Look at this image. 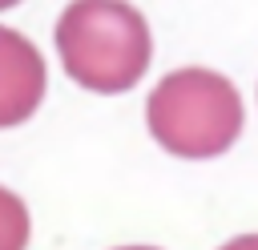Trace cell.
<instances>
[{
    "label": "cell",
    "instance_id": "6da1fadb",
    "mask_svg": "<svg viewBox=\"0 0 258 250\" xmlns=\"http://www.w3.org/2000/svg\"><path fill=\"white\" fill-rule=\"evenodd\" d=\"M52 40L64 73L89 93H129L153 60L149 24L129 0H73Z\"/></svg>",
    "mask_w": 258,
    "mask_h": 250
},
{
    "label": "cell",
    "instance_id": "7a4b0ae2",
    "mask_svg": "<svg viewBox=\"0 0 258 250\" xmlns=\"http://www.w3.org/2000/svg\"><path fill=\"white\" fill-rule=\"evenodd\" d=\"M145 125L173 157H218L242 133V97L214 69H173L149 93Z\"/></svg>",
    "mask_w": 258,
    "mask_h": 250
},
{
    "label": "cell",
    "instance_id": "3957f363",
    "mask_svg": "<svg viewBox=\"0 0 258 250\" xmlns=\"http://www.w3.org/2000/svg\"><path fill=\"white\" fill-rule=\"evenodd\" d=\"M44 93H48V65L40 48L24 32L0 24V129L28 121L40 109Z\"/></svg>",
    "mask_w": 258,
    "mask_h": 250
},
{
    "label": "cell",
    "instance_id": "277c9868",
    "mask_svg": "<svg viewBox=\"0 0 258 250\" xmlns=\"http://www.w3.org/2000/svg\"><path fill=\"white\" fill-rule=\"evenodd\" d=\"M28 234H32V218L24 198L0 185V250H28Z\"/></svg>",
    "mask_w": 258,
    "mask_h": 250
},
{
    "label": "cell",
    "instance_id": "5b68a950",
    "mask_svg": "<svg viewBox=\"0 0 258 250\" xmlns=\"http://www.w3.org/2000/svg\"><path fill=\"white\" fill-rule=\"evenodd\" d=\"M222 250H258V234H238V238H230Z\"/></svg>",
    "mask_w": 258,
    "mask_h": 250
},
{
    "label": "cell",
    "instance_id": "8992f818",
    "mask_svg": "<svg viewBox=\"0 0 258 250\" xmlns=\"http://www.w3.org/2000/svg\"><path fill=\"white\" fill-rule=\"evenodd\" d=\"M12 4H20V0H0V12H4V8H12Z\"/></svg>",
    "mask_w": 258,
    "mask_h": 250
},
{
    "label": "cell",
    "instance_id": "52a82bcc",
    "mask_svg": "<svg viewBox=\"0 0 258 250\" xmlns=\"http://www.w3.org/2000/svg\"><path fill=\"white\" fill-rule=\"evenodd\" d=\"M121 250H157V246H121Z\"/></svg>",
    "mask_w": 258,
    "mask_h": 250
}]
</instances>
